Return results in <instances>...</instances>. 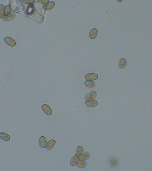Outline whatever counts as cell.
Segmentation results:
<instances>
[{
    "instance_id": "9a60e30c",
    "label": "cell",
    "mask_w": 152,
    "mask_h": 171,
    "mask_svg": "<svg viewBox=\"0 0 152 171\" xmlns=\"http://www.w3.org/2000/svg\"><path fill=\"white\" fill-rule=\"evenodd\" d=\"M34 11V7L32 4L28 6L27 10V14L28 15H30L33 13Z\"/></svg>"
},
{
    "instance_id": "7402d4cb",
    "label": "cell",
    "mask_w": 152,
    "mask_h": 171,
    "mask_svg": "<svg viewBox=\"0 0 152 171\" xmlns=\"http://www.w3.org/2000/svg\"><path fill=\"white\" fill-rule=\"evenodd\" d=\"M38 2L42 4H46L49 2V0H38Z\"/></svg>"
},
{
    "instance_id": "3957f363",
    "label": "cell",
    "mask_w": 152,
    "mask_h": 171,
    "mask_svg": "<svg viewBox=\"0 0 152 171\" xmlns=\"http://www.w3.org/2000/svg\"><path fill=\"white\" fill-rule=\"evenodd\" d=\"M42 108L43 111L46 114L51 115L52 113V111L50 107L46 104L42 105Z\"/></svg>"
},
{
    "instance_id": "52a82bcc",
    "label": "cell",
    "mask_w": 152,
    "mask_h": 171,
    "mask_svg": "<svg viewBox=\"0 0 152 171\" xmlns=\"http://www.w3.org/2000/svg\"><path fill=\"white\" fill-rule=\"evenodd\" d=\"M0 138L5 141H8L10 140L11 137L8 134L5 132H1L0 133Z\"/></svg>"
},
{
    "instance_id": "5bb4252c",
    "label": "cell",
    "mask_w": 152,
    "mask_h": 171,
    "mask_svg": "<svg viewBox=\"0 0 152 171\" xmlns=\"http://www.w3.org/2000/svg\"><path fill=\"white\" fill-rule=\"evenodd\" d=\"M84 84L86 86L90 88L94 87L96 86V83L92 81L86 80L85 81Z\"/></svg>"
},
{
    "instance_id": "44dd1931",
    "label": "cell",
    "mask_w": 152,
    "mask_h": 171,
    "mask_svg": "<svg viewBox=\"0 0 152 171\" xmlns=\"http://www.w3.org/2000/svg\"><path fill=\"white\" fill-rule=\"evenodd\" d=\"M23 1L24 3L31 5V4L34 3L35 1L34 0H23Z\"/></svg>"
},
{
    "instance_id": "ba28073f",
    "label": "cell",
    "mask_w": 152,
    "mask_h": 171,
    "mask_svg": "<svg viewBox=\"0 0 152 171\" xmlns=\"http://www.w3.org/2000/svg\"><path fill=\"white\" fill-rule=\"evenodd\" d=\"M127 60L124 58L121 59L119 63V67L121 69H123L127 66Z\"/></svg>"
},
{
    "instance_id": "d6986e66",
    "label": "cell",
    "mask_w": 152,
    "mask_h": 171,
    "mask_svg": "<svg viewBox=\"0 0 152 171\" xmlns=\"http://www.w3.org/2000/svg\"><path fill=\"white\" fill-rule=\"evenodd\" d=\"M84 152V149L83 147L82 146H78L77 149L76 153V155H80L82 154Z\"/></svg>"
},
{
    "instance_id": "5b68a950",
    "label": "cell",
    "mask_w": 152,
    "mask_h": 171,
    "mask_svg": "<svg viewBox=\"0 0 152 171\" xmlns=\"http://www.w3.org/2000/svg\"><path fill=\"white\" fill-rule=\"evenodd\" d=\"M86 105L89 107H94L97 106L98 104L97 101L95 100H88L85 102Z\"/></svg>"
},
{
    "instance_id": "ffe728a7",
    "label": "cell",
    "mask_w": 152,
    "mask_h": 171,
    "mask_svg": "<svg viewBox=\"0 0 152 171\" xmlns=\"http://www.w3.org/2000/svg\"><path fill=\"white\" fill-rule=\"evenodd\" d=\"M5 7L2 5H0V18L3 17L4 15V11H5Z\"/></svg>"
},
{
    "instance_id": "8fae6325",
    "label": "cell",
    "mask_w": 152,
    "mask_h": 171,
    "mask_svg": "<svg viewBox=\"0 0 152 171\" xmlns=\"http://www.w3.org/2000/svg\"><path fill=\"white\" fill-rule=\"evenodd\" d=\"M55 2H52V1H51V2H49L47 4L44 5L43 8L44 9L46 10H50L52 9L55 6Z\"/></svg>"
},
{
    "instance_id": "9c48e42d",
    "label": "cell",
    "mask_w": 152,
    "mask_h": 171,
    "mask_svg": "<svg viewBox=\"0 0 152 171\" xmlns=\"http://www.w3.org/2000/svg\"><path fill=\"white\" fill-rule=\"evenodd\" d=\"M98 30L96 28H94L91 30L89 33V36L91 39H95L97 36Z\"/></svg>"
},
{
    "instance_id": "7a4b0ae2",
    "label": "cell",
    "mask_w": 152,
    "mask_h": 171,
    "mask_svg": "<svg viewBox=\"0 0 152 171\" xmlns=\"http://www.w3.org/2000/svg\"><path fill=\"white\" fill-rule=\"evenodd\" d=\"M97 96V93L96 91H92L86 95L85 99L86 100H94L96 98Z\"/></svg>"
},
{
    "instance_id": "2e32d148",
    "label": "cell",
    "mask_w": 152,
    "mask_h": 171,
    "mask_svg": "<svg viewBox=\"0 0 152 171\" xmlns=\"http://www.w3.org/2000/svg\"><path fill=\"white\" fill-rule=\"evenodd\" d=\"M11 7L9 5H7L5 7L4 12V15L5 16H8L11 13Z\"/></svg>"
},
{
    "instance_id": "6da1fadb",
    "label": "cell",
    "mask_w": 152,
    "mask_h": 171,
    "mask_svg": "<svg viewBox=\"0 0 152 171\" xmlns=\"http://www.w3.org/2000/svg\"><path fill=\"white\" fill-rule=\"evenodd\" d=\"M85 77L87 80L92 81L97 80L98 78V76L96 74L88 73L85 75Z\"/></svg>"
},
{
    "instance_id": "277c9868",
    "label": "cell",
    "mask_w": 152,
    "mask_h": 171,
    "mask_svg": "<svg viewBox=\"0 0 152 171\" xmlns=\"http://www.w3.org/2000/svg\"><path fill=\"white\" fill-rule=\"evenodd\" d=\"M39 143L40 146L41 148H45L46 147L47 144V141L46 138L44 136H41L39 140Z\"/></svg>"
},
{
    "instance_id": "ac0fdd59",
    "label": "cell",
    "mask_w": 152,
    "mask_h": 171,
    "mask_svg": "<svg viewBox=\"0 0 152 171\" xmlns=\"http://www.w3.org/2000/svg\"><path fill=\"white\" fill-rule=\"evenodd\" d=\"M77 165V166L78 167L83 168L86 167V163L84 161L80 160L78 161Z\"/></svg>"
},
{
    "instance_id": "7c38bea8",
    "label": "cell",
    "mask_w": 152,
    "mask_h": 171,
    "mask_svg": "<svg viewBox=\"0 0 152 171\" xmlns=\"http://www.w3.org/2000/svg\"><path fill=\"white\" fill-rule=\"evenodd\" d=\"M79 156L77 155H75L70 161L71 165L72 166H76L78 162L79 161Z\"/></svg>"
},
{
    "instance_id": "30bf717a",
    "label": "cell",
    "mask_w": 152,
    "mask_h": 171,
    "mask_svg": "<svg viewBox=\"0 0 152 171\" xmlns=\"http://www.w3.org/2000/svg\"><path fill=\"white\" fill-rule=\"evenodd\" d=\"M56 143V142L55 140H50L47 142L46 147V149L48 150H50L52 149Z\"/></svg>"
},
{
    "instance_id": "4fadbf2b",
    "label": "cell",
    "mask_w": 152,
    "mask_h": 171,
    "mask_svg": "<svg viewBox=\"0 0 152 171\" xmlns=\"http://www.w3.org/2000/svg\"><path fill=\"white\" fill-rule=\"evenodd\" d=\"M89 156H90V155L88 152H86L82 154L79 155V159L80 160H86L89 158Z\"/></svg>"
},
{
    "instance_id": "e0dca14e",
    "label": "cell",
    "mask_w": 152,
    "mask_h": 171,
    "mask_svg": "<svg viewBox=\"0 0 152 171\" xmlns=\"http://www.w3.org/2000/svg\"><path fill=\"white\" fill-rule=\"evenodd\" d=\"M15 16V14L13 13H12L8 16H4L3 17V19L5 21H9L13 19Z\"/></svg>"
},
{
    "instance_id": "8992f818",
    "label": "cell",
    "mask_w": 152,
    "mask_h": 171,
    "mask_svg": "<svg viewBox=\"0 0 152 171\" xmlns=\"http://www.w3.org/2000/svg\"><path fill=\"white\" fill-rule=\"evenodd\" d=\"M5 41L7 44L11 46H15L16 45L15 41L9 37H6L5 38Z\"/></svg>"
}]
</instances>
